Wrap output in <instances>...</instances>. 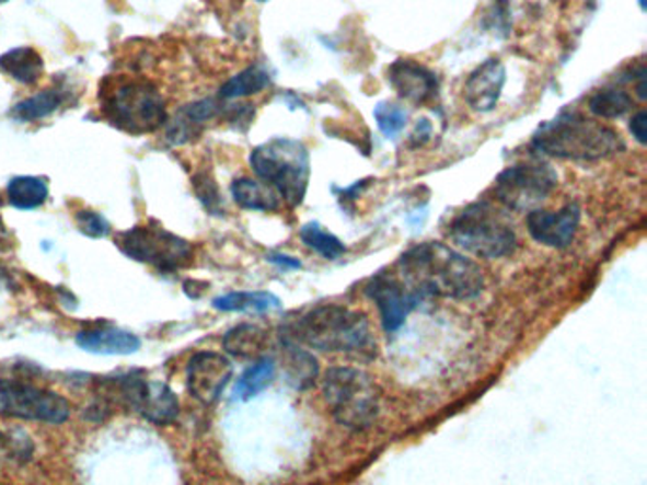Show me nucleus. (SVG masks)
<instances>
[{"label": "nucleus", "mask_w": 647, "mask_h": 485, "mask_svg": "<svg viewBox=\"0 0 647 485\" xmlns=\"http://www.w3.org/2000/svg\"><path fill=\"white\" fill-rule=\"evenodd\" d=\"M74 220H77L80 232L88 235V238H92V240H101L111 232V224L101 212L82 209V211H77Z\"/></svg>", "instance_id": "nucleus-32"}, {"label": "nucleus", "mask_w": 647, "mask_h": 485, "mask_svg": "<svg viewBox=\"0 0 647 485\" xmlns=\"http://www.w3.org/2000/svg\"><path fill=\"white\" fill-rule=\"evenodd\" d=\"M449 238L465 253L496 261L515 253L517 233L504 212L488 201H475L455 215Z\"/></svg>", "instance_id": "nucleus-6"}, {"label": "nucleus", "mask_w": 647, "mask_h": 485, "mask_svg": "<svg viewBox=\"0 0 647 485\" xmlns=\"http://www.w3.org/2000/svg\"><path fill=\"white\" fill-rule=\"evenodd\" d=\"M642 10H646V0H640Z\"/></svg>", "instance_id": "nucleus-38"}, {"label": "nucleus", "mask_w": 647, "mask_h": 485, "mask_svg": "<svg viewBox=\"0 0 647 485\" xmlns=\"http://www.w3.org/2000/svg\"><path fill=\"white\" fill-rule=\"evenodd\" d=\"M215 310L227 313H268L281 308V300L271 292H230L213 300Z\"/></svg>", "instance_id": "nucleus-21"}, {"label": "nucleus", "mask_w": 647, "mask_h": 485, "mask_svg": "<svg viewBox=\"0 0 647 485\" xmlns=\"http://www.w3.org/2000/svg\"><path fill=\"white\" fill-rule=\"evenodd\" d=\"M374 120L382 135L388 139H393L395 135L401 134L405 129L406 122H408V114H406L403 106L390 103V101H382L374 106Z\"/></svg>", "instance_id": "nucleus-30"}, {"label": "nucleus", "mask_w": 647, "mask_h": 485, "mask_svg": "<svg viewBox=\"0 0 647 485\" xmlns=\"http://www.w3.org/2000/svg\"><path fill=\"white\" fill-rule=\"evenodd\" d=\"M4 442H7V437H4V435H2V430H0V446H2Z\"/></svg>", "instance_id": "nucleus-37"}, {"label": "nucleus", "mask_w": 647, "mask_h": 485, "mask_svg": "<svg viewBox=\"0 0 647 485\" xmlns=\"http://www.w3.org/2000/svg\"><path fill=\"white\" fill-rule=\"evenodd\" d=\"M77 345L93 355H134L141 349V338L116 326H97L77 334Z\"/></svg>", "instance_id": "nucleus-17"}, {"label": "nucleus", "mask_w": 647, "mask_h": 485, "mask_svg": "<svg viewBox=\"0 0 647 485\" xmlns=\"http://www.w3.org/2000/svg\"><path fill=\"white\" fill-rule=\"evenodd\" d=\"M401 279L420 295L450 300H473L484 289V275L475 262L452 246L427 241L406 251L398 261Z\"/></svg>", "instance_id": "nucleus-1"}, {"label": "nucleus", "mask_w": 647, "mask_h": 485, "mask_svg": "<svg viewBox=\"0 0 647 485\" xmlns=\"http://www.w3.org/2000/svg\"><path fill=\"white\" fill-rule=\"evenodd\" d=\"M388 82L403 101L426 105L439 93V78L426 65L413 59H397L388 69Z\"/></svg>", "instance_id": "nucleus-14"}, {"label": "nucleus", "mask_w": 647, "mask_h": 485, "mask_svg": "<svg viewBox=\"0 0 647 485\" xmlns=\"http://www.w3.org/2000/svg\"><path fill=\"white\" fill-rule=\"evenodd\" d=\"M100 108L108 124L129 135L154 134L170 120L162 93L147 78H105Z\"/></svg>", "instance_id": "nucleus-4"}, {"label": "nucleus", "mask_w": 647, "mask_h": 485, "mask_svg": "<svg viewBox=\"0 0 647 485\" xmlns=\"http://www.w3.org/2000/svg\"><path fill=\"white\" fill-rule=\"evenodd\" d=\"M178 399L162 381H147L136 412L154 425H171L178 417Z\"/></svg>", "instance_id": "nucleus-18"}, {"label": "nucleus", "mask_w": 647, "mask_h": 485, "mask_svg": "<svg viewBox=\"0 0 647 485\" xmlns=\"http://www.w3.org/2000/svg\"><path fill=\"white\" fill-rule=\"evenodd\" d=\"M558 186V173L547 162L515 163L501 171L494 194L501 205L517 212H530L538 209Z\"/></svg>", "instance_id": "nucleus-9"}, {"label": "nucleus", "mask_w": 647, "mask_h": 485, "mask_svg": "<svg viewBox=\"0 0 647 485\" xmlns=\"http://www.w3.org/2000/svg\"><path fill=\"white\" fill-rule=\"evenodd\" d=\"M281 338L315 351L346 353L361 359H372L377 355V339L369 319L335 303L320 305L285 324Z\"/></svg>", "instance_id": "nucleus-2"}, {"label": "nucleus", "mask_w": 647, "mask_h": 485, "mask_svg": "<svg viewBox=\"0 0 647 485\" xmlns=\"http://www.w3.org/2000/svg\"><path fill=\"white\" fill-rule=\"evenodd\" d=\"M628 129L633 134L634 141L644 147L647 142V113L644 108L634 114L633 120L628 124Z\"/></svg>", "instance_id": "nucleus-33"}, {"label": "nucleus", "mask_w": 647, "mask_h": 485, "mask_svg": "<svg viewBox=\"0 0 647 485\" xmlns=\"http://www.w3.org/2000/svg\"><path fill=\"white\" fill-rule=\"evenodd\" d=\"M506 80V65L490 57L471 72L463 88V97L475 113H492L498 105Z\"/></svg>", "instance_id": "nucleus-15"}, {"label": "nucleus", "mask_w": 647, "mask_h": 485, "mask_svg": "<svg viewBox=\"0 0 647 485\" xmlns=\"http://www.w3.org/2000/svg\"><path fill=\"white\" fill-rule=\"evenodd\" d=\"M266 261L271 262L274 266L281 267V269H300L302 267V262L299 258H292V256L281 253L268 254Z\"/></svg>", "instance_id": "nucleus-35"}, {"label": "nucleus", "mask_w": 647, "mask_h": 485, "mask_svg": "<svg viewBox=\"0 0 647 485\" xmlns=\"http://www.w3.org/2000/svg\"><path fill=\"white\" fill-rule=\"evenodd\" d=\"M276 376V362L270 357H263L250 366L242 378L238 380L234 388L235 401L247 402L255 399L256 394L263 393L264 389L270 385Z\"/></svg>", "instance_id": "nucleus-26"}, {"label": "nucleus", "mask_w": 647, "mask_h": 485, "mask_svg": "<svg viewBox=\"0 0 647 485\" xmlns=\"http://www.w3.org/2000/svg\"><path fill=\"white\" fill-rule=\"evenodd\" d=\"M8 204L20 211H33L46 204L48 184L38 176H14L7 188Z\"/></svg>", "instance_id": "nucleus-22"}, {"label": "nucleus", "mask_w": 647, "mask_h": 485, "mask_svg": "<svg viewBox=\"0 0 647 485\" xmlns=\"http://www.w3.org/2000/svg\"><path fill=\"white\" fill-rule=\"evenodd\" d=\"M63 103V95L56 88L50 90H43V92L36 93L33 97H27L22 103L12 108V118L22 124L27 122L44 120L51 114L59 111V106Z\"/></svg>", "instance_id": "nucleus-27"}, {"label": "nucleus", "mask_w": 647, "mask_h": 485, "mask_svg": "<svg viewBox=\"0 0 647 485\" xmlns=\"http://www.w3.org/2000/svg\"><path fill=\"white\" fill-rule=\"evenodd\" d=\"M266 338H268L266 332L255 324H240L227 332V336L222 339V347L235 359H253L263 351Z\"/></svg>", "instance_id": "nucleus-23"}, {"label": "nucleus", "mask_w": 647, "mask_h": 485, "mask_svg": "<svg viewBox=\"0 0 647 485\" xmlns=\"http://www.w3.org/2000/svg\"><path fill=\"white\" fill-rule=\"evenodd\" d=\"M2 2H8V0H0V4H2Z\"/></svg>", "instance_id": "nucleus-39"}, {"label": "nucleus", "mask_w": 647, "mask_h": 485, "mask_svg": "<svg viewBox=\"0 0 647 485\" xmlns=\"http://www.w3.org/2000/svg\"><path fill=\"white\" fill-rule=\"evenodd\" d=\"M221 113V105L215 99H201L198 103L178 108L177 114L167 120V142L171 145H188L204 134L207 124Z\"/></svg>", "instance_id": "nucleus-16"}, {"label": "nucleus", "mask_w": 647, "mask_h": 485, "mask_svg": "<svg viewBox=\"0 0 647 485\" xmlns=\"http://www.w3.org/2000/svg\"><path fill=\"white\" fill-rule=\"evenodd\" d=\"M116 245L131 261L149 264L160 272H177L193 264L194 246L157 224L136 226L120 233Z\"/></svg>", "instance_id": "nucleus-8"}, {"label": "nucleus", "mask_w": 647, "mask_h": 485, "mask_svg": "<svg viewBox=\"0 0 647 485\" xmlns=\"http://www.w3.org/2000/svg\"><path fill=\"white\" fill-rule=\"evenodd\" d=\"M234 366L215 351L196 353L186 365V389L201 404H215L232 380Z\"/></svg>", "instance_id": "nucleus-12"}, {"label": "nucleus", "mask_w": 647, "mask_h": 485, "mask_svg": "<svg viewBox=\"0 0 647 485\" xmlns=\"http://www.w3.org/2000/svg\"><path fill=\"white\" fill-rule=\"evenodd\" d=\"M634 106V99L623 90L617 88H605V90H598L592 93L589 99V111H591L597 118H604V120H615L625 116Z\"/></svg>", "instance_id": "nucleus-28"}, {"label": "nucleus", "mask_w": 647, "mask_h": 485, "mask_svg": "<svg viewBox=\"0 0 647 485\" xmlns=\"http://www.w3.org/2000/svg\"><path fill=\"white\" fill-rule=\"evenodd\" d=\"M285 351H287V378L292 388L299 391H307L312 388L313 381L320 373V366L317 360L313 359V355L304 351L300 345L289 344L284 342Z\"/></svg>", "instance_id": "nucleus-24"}, {"label": "nucleus", "mask_w": 647, "mask_h": 485, "mask_svg": "<svg viewBox=\"0 0 647 485\" xmlns=\"http://www.w3.org/2000/svg\"><path fill=\"white\" fill-rule=\"evenodd\" d=\"M271 84L270 74L261 65H251L245 71L238 72L222 85L219 97L232 101V99L251 97L264 92Z\"/></svg>", "instance_id": "nucleus-25"}, {"label": "nucleus", "mask_w": 647, "mask_h": 485, "mask_svg": "<svg viewBox=\"0 0 647 485\" xmlns=\"http://www.w3.org/2000/svg\"><path fill=\"white\" fill-rule=\"evenodd\" d=\"M251 170L258 181L278 192L289 207H299L310 184V152L304 142L294 139H271L256 147L250 155Z\"/></svg>", "instance_id": "nucleus-5"}, {"label": "nucleus", "mask_w": 647, "mask_h": 485, "mask_svg": "<svg viewBox=\"0 0 647 485\" xmlns=\"http://www.w3.org/2000/svg\"><path fill=\"white\" fill-rule=\"evenodd\" d=\"M431 134H434V126H431V122L426 120V118H421L416 124V129H414L413 137H411V148H420L429 142L431 139Z\"/></svg>", "instance_id": "nucleus-34"}, {"label": "nucleus", "mask_w": 647, "mask_h": 485, "mask_svg": "<svg viewBox=\"0 0 647 485\" xmlns=\"http://www.w3.org/2000/svg\"><path fill=\"white\" fill-rule=\"evenodd\" d=\"M258 2H268V0H258Z\"/></svg>", "instance_id": "nucleus-40"}, {"label": "nucleus", "mask_w": 647, "mask_h": 485, "mask_svg": "<svg viewBox=\"0 0 647 485\" xmlns=\"http://www.w3.org/2000/svg\"><path fill=\"white\" fill-rule=\"evenodd\" d=\"M323 394L336 422L349 430H365L380 414V391L369 373L359 368H331L323 380Z\"/></svg>", "instance_id": "nucleus-7"}, {"label": "nucleus", "mask_w": 647, "mask_h": 485, "mask_svg": "<svg viewBox=\"0 0 647 485\" xmlns=\"http://www.w3.org/2000/svg\"><path fill=\"white\" fill-rule=\"evenodd\" d=\"M230 192L235 204L247 211L271 212L279 211L281 207V197L278 196V192L263 181H256L250 176L235 178L230 186Z\"/></svg>", "instance_id": "nucleus-19"}, {"label": "nucleus", "mask_w": 647, "mask_h": 485, "mask_svg": "<svg viewBox=\"0 0 647 485\" xmlns=\"http://www.w3.org/2000/svg\"><path fill=\"white\" fill-rule=\"evenodd\" d=\"M0 72L20 84H36L44 72V61L36 49L14 48L0 56Z\"/></svg>", "instance_id": "nucleus-20"}, {"label": "nucleus", "mask_w": 647, "mask_h": 485, "mask_svg": "<svg viewBox=\"0 0 647 485\" xmlns=\"http://www.w3.org/2000/svg\"><path fill=\"white\" fill-rule=\"evenodd\" d=\"M300 240L312 249L313 253L321 254L325 261H338L342 254H346V245L342 243L335 233L323 230L320 222H308L300 228Z\"/></svg>", "instance_id": "nucleus-29"}, {"label": "nucleus", "mask_w": 647, "mask_h": 485, "mask_svg": "<svg viewBox=\"0 0 647 485\" xmlns=\"http://www.w3.org/2000/svg\"><path fill=\"white\" fill-rule=\"evenodd\" d=\"M365 292L372 302L377 303L382 319V326L388 334L397 332L405 324L406 316L411 315L420 305V295H416L403 279L393 274H378L372 277Z\"/></svg>", "instance_id": "nucleus-11"}, {"label": "nucleus", "mask_w": 647, "mask_h": 485, "mask_svg": "<svg viewBox=\"0 0 647 485\" xmlns=\"http://www.w3.org/2000/svg\"><path fill=\"white\" fill-rule=\"evenodd\" d=\"M0 414L25 422L61 425L71 417V404L56 391L20 380H0Z\"/></svg>", "instance_id": "nucleus-10"}, {"label": "nucleus", "mask_w": 647, "mask_h": 485, "mask_svg": "<svg viewBox=\"0 0 647 485\" xmlns=\"http://www.w3.org/2000/svg\"><path fill=\"white\" fill-rule=\"evenodd\" d=\"M532 147L540 154L558 160L598 162L621 154L626 145L613 127L576 111H564L553 120L541 124L532 139Z\"/></svg>", "instance_id": "nucleus-3"}, {"label": "nucleus", "mask_w": 647, "mask_h": 485, "mask_svg": "<svg viewBox=\"0 0 647 485\" xmlns=\"http://www.w3.org/2000/svg\"><path fill=\"white\" fill-rule=\"evenodd\" d=\"M4 289H14V281H12V277L7 272V267L0 264V290Z\"/></svg>", "instance_id": "nucleus-36"}, {"label": "nucleus", "mask_w": 647, "mask_h": 485, "mask_svg": "<svg viewBox=\"0 0 647 485\" xmlns=\"http://www.w3.org/2000/svg\"><path fill=\"white\" fill-rule=\"evenodd\" d=\"M194 188L198 194V199L204 204L207 211L211 215H221L222 212V197L219 194V188L215 184L213 176L209 173H198L194 176Z\"/></svg>", "instance_id": "nucleus-31"}, {"label": "nucleus", "mask_w": 647, "mask_h": 485, "mask_svg": "<svg viewBox=\"0 0 647 485\" xmlns=\"http://www.w3.org/2000/svg\"><path fill=\"white\" fill-rule=\"evenodd\" d=\"M581 222V207L571 201L564 205L561 211H534L528 212L527 228L532 240L540 245L551 249H566L576 240L577 228Z\"/></svg>", "instance_id": "nucleus-13"}]
</instances>
